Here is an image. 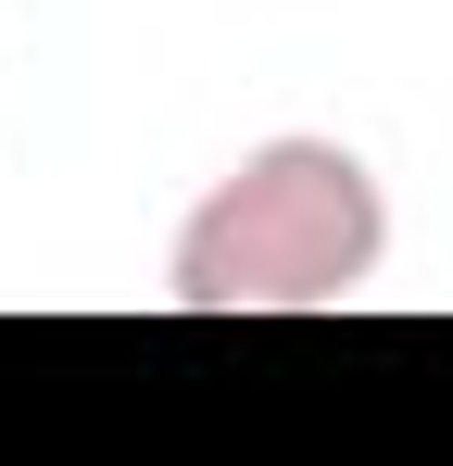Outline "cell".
Instances as JSON below:
<instances>
[{"mask_svg":"<svg viewBox=\"0 0 453 466\" xmlns=\"http://www.w3.org/2000/svg\"><path fill=\"white\" fill-rule=\"evenodd\" d=\"M390 265V189L353 139H252L215 189L176 215L164 290L189 315H327Z\"/></svg>","mask_w":453,"mask_h":466,"instance_id":"1","label":"cell"}]
</instances>
